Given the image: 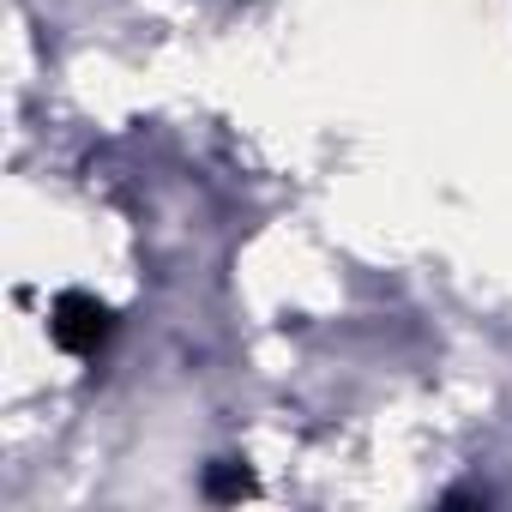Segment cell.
Returning <instances> with one entry per match:
<instances>
[{"instance_id":"6da1fadb","label":"cell","mask_w":512,"mask_h":512,"mask_svg":"<svg viewBox=\"0 0 512 512\" xmlns=\"http://www.w3.org/2000/svg\"><path fill=\"white\" fill-rule=\"evenodd\" d=\"M49 332H55V344H61L67 356H97V350L109 344L115 320H109V308H103L97 296L67 290V296L55 302V314H49Z\"/></svg>"},{"instance_id":"7a4b0ae2","label":"cell","mask_w":512,"mask_h":512,"mask_svg":"<svg viewBox=\"0 0 512 512\" xmlns=\"http://www.w3.org/2000/svg\"><path fill=\"white\" fill-rule=\"evenodd\" d=\"M205 488H211L217 500H235V494H247L253 482H247V470H241V464H217V470L205 476Z\"/></svg>"}]
</instances>
